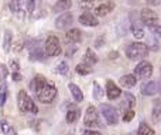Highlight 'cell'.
I'll use <instances>...</instances> for the list:
<instances>
[{
  "mask_svg": "<svg viewBox=\"0 0 161 135\" xmlns=\"http://www.w3.org/2000/svg\"><path fill=\"white\" fill-rule=\"evenodd\" d=\"M148 55V48L146 44L137 41V42H131V44L127 45L126 48V56L131 61H139V59H143Z\"/></svg>",
  "mask_w": 161,
  "mask_h": 135,
  "instance_id": "6da1fadb",
  "label": "cell"
},
{
  "mask_svg": "<svg viewBox=\"0 0 161 135\" xmlns=\"http://www.w3.org/2000/svg\"><path fill=\"white\" fill-rule=\"evenodd\" d=\"M17 104H19V108H20L21 113H33V114L38 113V107L36 106V103L33 101V99L28 96L25 90L19 91V96H17Z\"/></svg>",
  "mask_w": 161,
  "mask_h": 135,
  "instance_id": "7a4b0ae2",
  "label": "cell"
},
{
  "mask_svg": "<svg viewBox=\"0 0 161 135\" xmlns=\"http://www.w3.org/2000/svg\"><path fill=\"white\" fill-rule=\"evenodd\" d=\"M55 97H57V87L53 85V83L47 82L41 90L37 91V99H38L41 103H44V104L53 103Z\"/></svg>",
  "mask_w": 161,
  "mask_h": 135,
  "instance_id": "3957f363",
  "label": "cell"
},
{
  "mask_svg": "<svg viewBox=\"0 0 161 135\" xmlns=\"http://www.w3.org/2000/svg\"><path fill=\"white\" fill-rule=\"evenodd\" d=\"M61 52L59 39L55 35H50L45 39V55L47 56H57Z\"/></svg>",
  "mask_w": 161,
  "mask_h": 135,
  "instance_id": "277c9868",
  "label": "cell"
},
{
  "mask_svg": "<svg viewBox=\"0 0 161 135\" xmlns=\"http://www.w3.org/2000/svg\"><path fill=\"white\" fill-rule=\"evenodd\" d=\"M153 75V65L147 61L139 62L136 68H134V76L140 77V79H148Z\"/></svg>",
  "mask_w": 161,
  "mask_h": 135,
  "instance_id": "5b68a950",
  "label": "cell"
},
{
  "mask_svg": "<svg viewBox=\"0 0 161 135\" xmlns=\"http://www.w3.org/2000/svg\"><path fill=\"white\" fill-rule=\"evenodd\" d=\"M140 18H142V21L144 23L147 27L154 28L157 21H158V14L154 10H151V8H143L142 13H140Z\"/></svg>",
  "mask_w": 161,
  "mask_h": 135,
  "instance_id": "8992f818",
  "label": "cell"
},
{
  "mask_svg": "<svg viewBox=\"0 0 161 135\" xmlns=\"http://www.w3.org/2000/svg\"><path fill=\"white\" fill-rule=\"evenodd\" d=\"M100 111L109 125L117 124V111L114 107H112L110 104H100Z\"/></svg>",
  "mask_w": 161,
  "mask_h": 135,
  "instance_id": "52a82bcc",
  "label": "cell"
},
{
  "mask_svg": "<svg viewBox=\"0 0 161 135\" xmlns=\"http://www.w3.org/2000/svg\"><path fill=\"white\" fill-rule=\"evenodd\" d=\"M83 125L85 127H99V116H97V111L93 106H89L88 110H86L85 118H83Z\"/></svg>",
  "mask_w": 161,
  "mask_h": 135,
  "instance_id": "ba28073f",
  "label": "cell"
},
{
  "mask_svg": "<svg viewBox=\"0 0 161 135\" xmlns=\"http://www.w3.org/2000/svg\"><path fill=\"white\" fill-rule=\"evenodd\" d=\"M74 21V17L71 13H62L58 18L55 20V27L59 28V30H67V28L71 27Z\"/></svg>",
  "mask_w": 161,
  "mask_h": 135,
  "instance_id": "9c48e42d",
  "label": "cell"
},
{
  "mask_svg": "<svg viewBox=\"0 0 161 135\" xmlns=\"http://www.w3.org/2000/svg\"><path fill=\"white\" fill-rule=\"evenodd\" d=\"M79 23L82 25H86V27H96V25L99 24L96 17H95L92 13H88V11L79 16Z\"/></svg>",
  "mask_w": 161,
  "mask_h": 135,
  "instance_id": "30bf717a",
  "label": "cell"
},
{
  "mask_svg": "<svg viewBox=\"0 0 161 135\" xmlns=\"http://www.w3.org/2000/svg\"><path fill=\"white\" fill-rule=\"evenodd\" d=\"M106 94H108V97L110 100H114L122 96V90H120V87H117L112 80H108V83H106Z\"/></svg>",
  "mask_w": 161,
  "mask_h": 135,
  "instance_id": "8fae6325",
  "label": "cell"
},
{
  "mask_svg": "<svg viewBox=\"0 0 161 135\" xmlns=\"http://www.w3.org/2000/svg\"><path fill=\"white\" fill-rule=\"evenodd\" d=\"M114 8V3L113 2H108V3H103V4L97 6L95 8V16L97 17H105L106 14H109L112 10Z\"/></svg>",
  "mask_w": 161,
  "mask_h": 135,
  "instance_id": "7c38bea8",
  "label": "cell"
},
{
  "mask_svg": "<svg viewBox=\"0 0 161 135\" xmlns=\"http://www.w3.org/2000/svg\"><path fill=\"white\" fill-rule=\"evenodd\" d=\"M157 91H158V85H157L156 82H153V80H150V82L144 83V85L142 86V93L144 94V96H153Z\"/></svg>",
  "mask_w": 161,
  "mask_h": 135,
  "instance_id": "4fadbf2b",
  "label": "cell"
},
{
  "mask_svg": "<svg viewBox=\"0 0 161 135\" xmlns=\"http://www.w3.org/2000/svg\"><path fill=\"white\" fill-rule=\"evenodd\" d=\"M65 38H67V41L71 42V44H76V42H79L80 38H82V33H80L78 28H72V30H69L65 34Z\"/></svg>",
  "mask_w": 161,
  "mask_h": 135,
  "instance_id": "5bb4252c",
  "label": "cell"
},
{
  "mask_svg": "<svg viewBox=\"0 0 161 135\" xmlns=\"http://www.w3.org/2000/svg\"><path fill=\"white\" fill-rule=\"evenodd\" d=\"M30 59L31 61H42L44 59V51L40 45H34L30 48Z\"/></svg>",
  "mask_w": 161,
  "mask_h": 135,
  "instance_id": "9a60e30c",
  "label": "cell"
},
{
  "mask_svg": "<svg viewBox=\"0 0 161 135\" xmlns=\"http://www.w3.org/2000/svg\"><path fill=\"white\" fill-rule=\"evenodd\" d=\"M151 118L154 122H158L161 120V99H156L153 101V113H151Z\"/></svg>",
  "mask_w": 161,
  "mask_h": 135,
  "instance_id": "2e32d148",
  "label": "cell"
},
{
  "mask_svg": "<svg viewBox=\"0 0 161 135\" xmlns=\"http://www.w3.org/2000/svg\"><path fill=\"white\" fill-rule=\"evenodd\" d=\"M71 0H58V2L54 4L53 11L54 13H61V11H67L68 8L71 7Z\"/></svg>",
  "mask_w": 161,
  "mask_h": 135,
  "instance_id": "e0dca14e",
  "label": "cell"
},
{
  "mask_svg": "<svg viewBox=\"0 0 161 135\" xmlns=\"http://www.w3.org/2000/svg\"><path fill=\"white\" fill-rule=\"evenodd\" d=\"M120 85L123 86V87H133L134 85H136V82H137V79H136V76L134 75H125V76H122L120 77Z\"/></svg>",
  "mask_w": 161,
  "mask_h": 135,
  "instance_id": "ac0fdd59",
  "label": "cell"
},
{
  "mask_svg": "<svg viewBox=\"0 0 161 135\" xmlns=\"http://www.w3.org/2000/svg\"><path fill=\"white\" fill-rule=\"evenodd\" d=\"M47 83V80H45V77L42 76V75H37L36 77L33 79V83H31V86H33L34 91H40L42 87H44V85Z\"/></svg>",
  "mask_w": 161,
  "mask_h": 135,
  "instance_id": "d6986e66",
  "label": "cell"
},
{
  "mask_svg": "<svg viewBox=\"0 0 161 135\" xmlns=\"http://www.w3.org/2000/svg\"><path fill=\"white\" fill-rule=\"evenodd\" d=\"M68 87H69V90H71V93H72L75 101H82V100H83V94H82V90H80L78 86L74 85V83H69V85H68Z\"/></svg>",
  "mask_w": 161,
  "mask_h": 135,
  "instance_id": "ffe728a7",
  "label": "cell"
},
{
  "mask_svg": "<svg viewBox=\"0 0 161 135\" xmlns=\"http://www.w3.org/2000/svg\"><path fill=\"white\" fill-rule=\"evenodd\" d=\"M11 31L10 30H6L4 31V38H3V49L4 52H8L10 51V45H11Z\"/></svg>",
  "mask_w": 161,
  "mask_h": 135,
  "instance_id": "44dd1931",
  "label": "cell"
},
{
  "mask_svg": "<svg viewBox=\"0 0 161 135\" xmlns=\"http://www.w3.org/2000/svg\"><path fill=\"white\" fill-rule=\"evenodd\" d=\"M0 128H2V131L4 135H16V131L13 130V127H11L6 120H2V121H0Z\"/></svg>",
  "mask_w": 161,
  "mask_h": 135,
  "instance_id": "7402d4cb",
  "label": "cell"
},
{
  "mask_svg": "<svg viewBox=\"0 0 161 135\" xmlns=\"http://www.w3.org/2000/svg\"><path fill=\"white\" fill-rule=\"evenodd\" d=\"M79 116H80V111L78 108H72V110H69L67 113V121L69 122V124H72V122H75L76 120L79 118Z\"/></svg>",
  "mask_w": 161,
  "mask_h": 135,
  "instance_id": "603a6c76",
  "label": "cell"
},
{
  "mask_svg": "<svg viewBox=\"0 0 161 135\" xmlns=\"http://www.w3.org/2000/svg\"><path fill=\"white\" fill-rule=\"evenodd\" d=\"M137 135H154V130L148 127L146 122H142L137 130Z\"/></svg>",
  "mask_w": 161,
  "mask_h": 135,
  "instance_id": "cb8c5ba5",
  "label": "cell"
},
{
  "mask_svg": "<svg viewBox=\"0 0 161 135\" xmlns=\"http://www.w3.org/2000/svg\"><path fill=\"white\" fill-rule=\"evenodd\" d=\"M97 62V58L96 55L93 54V51L92 49H86V55H85V64L89 65V66H92L93 64H96Z\"/></svg>",
  "mask_w": 161,
  "mask_h": 135,
  "instance_id": "d4e9b609",
  "label": "cell"
},
{
  "mask_svg": "<svg viewBox=\"0 0 161 135\" xmlns=\"http://www.w3.org/2000/svg\"><path fill=\"white\" fill-rule=\"evenodd\" d=\"M131 34H133V37L136 39H143L146 37L144 30H143L142 27H137V25H133V27H131Z\"/></svg>",
  "mask_w": 161,
  "mask_h": 135,
  "instance_id": "484cf974",
  "label": "cell"
},
{
  "mask_svg": "<svg viewBox=\"0 0 161 135\" xmlns=\"http://www.w3.org/2000/svg\"><path fill=\"white\" fill-rule=\"evenodd\" d=\"M91 72H92V68L89 66V65H86L85 62L79 64L78 66H76V73H79V75H89Z\"/></svg>",
  "mask_w": 161,
  "mask_h": 135,
  "instance_id": "4316f807",
  "label": "cell"
},
{
  "mask_svg": "<svg viewBox=\"0 0 161 135\" xmlns=\"http://www.w3.org/2000/svg\"><path fill=\"white\" fill-rule=\"evenodd\" d=\"M21 0H11L10 2V10L11 13H20L21 11Z\"/></svg>",
  "mask_w": 161,
  "mask_h": 135,
  "instance_id": "83f0119b",
  "label": "cell"
},
{
  "mask_svg": "<svg viewBox=\"0 0 161 135\" xmlns=\"http://www.w3.org/2000/svg\"><path fill=\"white\" fill-rule=\"evenodd\" d=\"M147 48H148V51H158V41L156 39L154 35H150V38H148Z\"/></svg>",
  "mask_w": 161,
  "mask_h": 135,
  "instance_id": "f1b7e54d",
  "label": "cell"
},
{
  "mask_svg": "<svg viewBox=\"0 0 161 135\" xmlns=\"http://www.w3.org/2000/svg\"><path fill=\"white\" fill-rule=\"evenodd\" d=\"M134 103H136V99H134L133 94L126 93V94H125V106H127V108L130 110V108L134 106Z\"/></svg>",
  "mask_w": 161,
  "mask_h": 135,
  "instance_id": "f546056e",
  "label": "cell"
},
{
  "mask_svg": "<svg viewBox=\"0 0 161 135\" xmlns=\"http://www.w3.org/2000/svg\"><path fill=\"white\" fill-rule=\"evenodd\" d=\"M57 72L59 75H67L68 73V64L67 62H59L58 66H57Z\"/></svg>",
  "mask_w": 161,
  "mask_h": 135,
  "instance_id": "4dcf8cb0",
  "label": "cell"
},
{
  "mask_svg": "<svg viewBox=\"0 0 161 135\" xmlns=\"http://www.w3.org/2000/svg\"><path fill=\"white\" fill-rule=\"evenodd\" d=\"M102 94H103V91H102V89H100V86L97 85V83H95L93 85V97L96 100H99L100 97H102Z\"/></svg>",
  "mask_w": 161,
  "mask_h": 135,
  "instance_id": "1f68e13d",
  "label": "cell"
},
{
  "mask_svg": "<svg viewBox=\"0 0 161 135\" xmlns=\"http://www.w3.org/2000/svg\"><path fill=\"white\" fill-rule=\"evenodd\" d=\"M4 103H6V85L3 83L2 87H0V106L3 107Z\"/></svg>",
  "mask_w": 161,
  "mask_h": 135,
  "instance_id": "d6a6232c",
  "label": "cell"
},
{
  "mask_svg": "<svg viewBox=\"0 0 161 135\" xmlns=\"http://www.w3.org/2000/svg\"><path fill=\"white\" fill-rule=\"evenodd\" d=\"M134 118V111L133 110H127L125 114H123V121L125 122H129Z\"/></svg>",
  "mask_w": 161,
  "mask_h": 135,
  "instance_id": "836d02e7",
  "label": "cell"
},
{
  "mask_svg": "<svg viewBox=\"0 0 161 135\" xmlns=\"http://www.w3.org/2000/svg\"><path fill=\"white\" fill-rule=\"evenodd\" d=\"M34 0H27V11H28V14H31L34 11Z\"/></svg>",
  "mask_w": 161,
  "mask_h": 135,
  "instance_id": "e575fe53",
  "label": "cell"
},
{
  "mask_svg": "<svg viewBox=\"0 0 161 135\" xmlns=\"http://www.w3.org/2000/svg\"><path fill=\"white\" fill-rule=\"evenodd\" d=\"M10 66L13 69V72H19V69H20V65L17 61H10Z\"/></svg>",
  "mask_w": 161,
  "mask_h": 135,
  "instance_id": "d590c367",
  "label": "cell"
},
{
  "mask_svg": "<svg viewBox=\"0 0 161 135\" xmlns=\"http://www.w3.org/2000/svg\"><path fill=\"white\" fill-rule=\"evenodd\" d=\"M105 41H106V39H105V37H100V38L96 41V44H95V47H96V48H100V47H102V44H103V42H105Z\"/></svg>",
  "mask_w": 161,
  "mask_h": 135,
  "instance_id": "8d00e7d4",
  "label": "cell"
},
{
  "mask_svg": "<svg viewBox=\"0 0 161 135\" xmlns=\"http://www.w3.org/2000/svg\"><path fill=\"white\" fill-rule=\"evenodd\" d=\"M13 80H16V82H20V80H21V75H20L19 72H13Z\"/></svg>",
  "mask_w": 161,
  "mask_h": 135,
  "instance_id": "74e56055",
  "label": "cell"
},
{
  "mask_svg": "<svg viewBox=\"0 0 161 135\" xmlns=\"http://www.w3.org/2000/svg\"><path fill=\"white\" fill-rule=\"evenodd\" d=\"M146 3H148L151 6H158L161 3V0H146Z\"/></svg>",
  "mask_w": 161,
  "mask_h": 135,
  "instance_id": "f35d334b",
  "label": "cell"
},
{
  "mask_svg": "<svg viewBox=\"0 0 161 135\" xmlns=\"http://www.w3.org/2000/svg\"><path fill=\"white\" fill-rule=\"evenodd\" d=\"M83 135H100V134L95 132V131H92V130H86V131H83Z\"/></svg>",
  "mask_w": 161,
  "mask_h": 135,
  "instance_id": "ab89813d",
  "label": "cell"
},
{
  "mask_svg": "<svg viewBox=\"0 0 161 135\" xmlns=\"http://www.w3.org/2000/svg\"><path fill=\"white\" fill-rule=\"evenodd\" d=\"M21 48H23V42H21V41L16 42V48H14V49H16L17 52H19V51H21Z\"/></svg>",
  "mask_w": 161,
  "mask_h": 135,
  "instance_id": "60d3db41",
  "label": "cell"
},
{
  "mask_svg": "<svg viewBox=\"0 0 161 135\" xmlns=\"http://www.w3.org/2000/svg\"><path fill=\"white\" fill-rule=\"evenodd\" d=\"M154 31H156V34L161 38V25H156V27H154Z\"/></svg>",
  "mask_w": 161,
  "mask_h": 135,
  "instance_id": "b9f144b4",
  "label": "cell"
},
{
  "mask_svg": "<svg viewBox=\"0 0 161 135\" xmlns=\"http://www.w3.org/2000/svg\"><path fill=\"white\" fill-rule=\"evenodd\" d=\"M117 56H119V54H117V52H110V56H109V58L114 59V58H117Z\"/></svg>",
  "mask_w": 161,
  "mask_h": 135,
  "instance_id": "7bdbcfd3",
  "label": "cell"
},
{
  "mask_svg": "<svg viewBox=\"0 0 161 135\" xmlns=\"http://www.w3.org/2000/svg\"><path fill=\"white\" fill-rule=\"evenodd\" d=\"M80 2H89V3H92V0H80Z\"/></svg>",
  "mask_w": 161,
  "mask_h": 135,
  "instance_id": "ee69618b",
  "label": "cell"
},
{
  "mask_svg": "<svg viewBox=\"0 0 161 135\" xmlns=\"http://www.w3.org/2000/svg\"><path fill=\"white\" fill-rule=\"evenodd\" d=\"M160 91H161V83H160Z\"/></svg>",
  "mask_w": 161,
  "mask_h": 135,
  "instance_id": "f6af8a7d",
  "label": "cell"
}]
</instances>
